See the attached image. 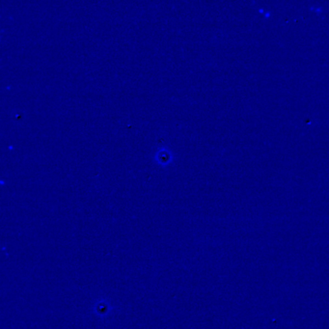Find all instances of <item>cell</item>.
<instances>
[{
  "label": "cell",
  "instance_id": "obj_2",
  "mask_svg": "<svg viewBox=\"0 0 329 329\" xmlns=\"http://www.w3.org/2000/svg\"><path fill=\"white\" fill-rule=\"evenodd\" d=\"M155 161L160 166H168L173 161V154L168 148H159L155 154Z\"/></svg>",
  "mask_w": 329,
  "mask_h": 329
},
{
  "label": "cell",
  "instance_id": "obj_1",
  "mask_svg": "<svg viewBox=\"0 0 329 329\" xmlns=\"http://www.w3.org/2000/svg\"><path fill=\"white\" fill-rule=\"evenodd\" d=\"M92 310L94 315L98 317L99 319L104 320L110 316L113 308L107 299L101 298L95 301L92 306Z\"/></svg>",
  "mask_w": 329,
  "mask_h": 329
}]
</instances>
